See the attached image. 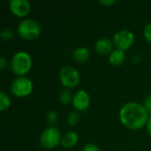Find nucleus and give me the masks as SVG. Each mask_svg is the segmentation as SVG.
<instances>
[{
  "mask_svg": "<svg viewBox=\"0 0 151 151\" xmlns=\"http://www.w3.org/2000/svg\"><path fill=\"white\" fill-rule=\"evenodd\" d=\"M143 33H144V36H145L146 40L150 43H151V23H149L145 26Z\"/></svg>",
  "mask_w": 151,
  "mask_h": 151,
  "instance_id": "nucleus-19",
  "label": "nucleus"
},
{
  "mask_svg": "<svg viewBox=\"0 0 151 151\" xmlns=\"http://www.w3.org/2000/svg\"><path fill=\"white\" fill-rule=\"evenodd\" d=\"M95 49L101 55L111 54L113 50V42L108 38H101L96 42Z\"/></svg>",
  "mask_w": 151,
  "mask_h": 151,
  "instance_id": "nucleus-10",
  "label": "nucleus"
},
{
  "mask_svg": "<svg viewBox=\"0 0 151 151\" xmlns=\"http://www.w3.org/2000/svg\"><path fill=\"white\" fill-rule=\"evenodd\" d=\"M89 50L86 47H79L75 49L73 52V57L76 62L84 63L89 58Z\"/></svg>",
  "mask_w": 151,
  "mask_h": 151,
  "instance_id": "nucleus-13",
  "label": "nucleus"
},
{
  "mask_svg": "<svg viewBox=\"0 0 151 151\" xmlns=\"http://www.w3.org/2000/svg\"><path fill=\"white\" fill-rule=\"evenodd\" d=\"M72 104L75 110L79 111H83L87 110L90 104V96L87 91L80 89L73 95Z\"/></svg>",
  "mask_w": 151,
  "mask_h": 151,
  "instance_id": "nucleus-9",
  "label": "nucleus"
},
{
  "mask_svg": "<svg viewBox=\"0 0 151 151\" xmlns=\"http://www.w3.org/2000/svg\"><path fill=\"white\" fill-rule=\"evenodd\" d=\"M17 31L23 39L34 40L40 35L42 29L40 24L35 19H25L19 23Z\"/></svg>",
  "mask_w": 151,
  "mask_h": 151,
  "instance_id": "nucleus-3",
  "label": "nucleus"
},
{
  "mask_svg": "<svg viewBox=\"0 0 151 151\" xmlns=\"http://www.w3.org/2000/svg\"><path fill=\"white\" fill-rule=\"evenodd\" d=\"M79 141L78 134L74 131H68L66 132L61 138V145L65 149H70L73 147Z\"/></svg>",
  "mask_w": 151,
  "mask_h": 151,
  "instance_id": "nucleus-11",
  "label": "nucleus"
},
{
  "mask_svg": "<svg viewBox=\"0 0 151 151\" xmlns=\"http://www.w3.org/2000/svg\"><path fill=\"white\" fill-rule=\"evenodd\" d=\"M33 91V83L31 80L24 76H19L14 79L11 84V92L18 97L29 96Z\"/></svg>",
  "mask_w": 151,
  "mask_h": 151,
  "instance_id": "nucleus-5",
  "label": "nucleus"
},
{
  "mask_svg": "<svg viewBox=\"0 0 151 151\" xmlns=\"http://www.w3.org/2000/svg\"><path fill=\"white\" fill-rule=\"evenodd\" d=\"M98 2L100 4L105 5V6H111V5H112V4H114L116 3L115 0H99Z\"/></svg>",
  "mask_w": 151,
  "mask_h": 151,
  "instance_id": "nucleus-22",
  "label": "nucleus"
},
{
  "mask_svg": "<svg viewBox=\"0 0 151 151\" xmlns=\"http://www.w3.org/2000/svg\"><path fill=\"white\" fill-rule=\"evenodd\" d=\"M0 36L4 40H10L13 37V31L11 28H4L0 33Z\"/></svg>",
  "mask_w": 151,
  "mask_h": 151,
  "instance_id": "nucleus-18",
  "label": "nucleus"
},
{
  "mask_svg": "<svg viewBox=\"0 0 151 151\" xmlns=\"http://www.w3.org/2000/svg\"><path fill=\"white\" fill-rule=\"evenodd\" d=\"M141 60V57L139 56V55H134L133 56V61L134 62V63H138L139 61Z\"/></svg>",
  "mask_w": 151,
  "mask_h": 151,
  "instance_id": "nucleus-25",
  "label": "nucleus"
},
{
  "mask_svg": "<svg viewBox=\"0 0 151 151\" xmlns=\"http://www.w3.org/2000/svg\"><path fill=\"white\" fill-rule=\"evenodd\" d=\"M80 121V114L77 111H71L67 115V123L70 126H75Z\"/></svg>",
  "mask_w": 151,
  "mask_h": 151,
  "instance_id": "nucleus-16",
  "label": "nucleus"
},
{
  "mask_svg": "<svg viewBox=\"0 0 151 151\" xmlns=\"http://www.w3.org/2000/svg\"><path fill=\"white\" fill-rule=\"evenodd\" d=\"M147 130H148V133L150 134V135L151 136V117H150L148 122H147Z\"/></svg>",
  "mask_w": 151,
  "mask_h": 151,
  "instance_id": "nucleus-24",
  "label": "nucleus"
},
{
  "mask_svg": "<svg viewBox=\"0 0 151 151\" xmlns=\"http://www.w3.org/2000/svg\"><path fill=\"white\" fill-rule=\"evenodd\" d=\"M126 58V54L124 50L119 49L113 50L109 56V61L112 65H120L123 64Z\"/></svg>",
  "mask_w": 151,
  "mask_h": 151,
  "instance_id": "nucleus-12",
  "label": "nucleus"
},
{
  "mask_svg": "<svg viewBox=\"0 0 151 151\" xmlns=\"http://www.w3.org/2000/svg\"><path fill=\"white\" fill-rule=\"evenodd\" d=\"M61 134L55 127H47L40 136V144L46 150H52L61 142Z\"/></svg>",
  "mask_w": 151,
  "mask_h": 151,
  "instance_id": "nucleus-4",
  "label": "nucleus"
},
{
  "mask_svg": "<svg viewBox=\"0 0 151 151\" xmlns=\"http://www.w3.org/2000/svg\"><path fill=\"white\" fill-rule=\"evenodd\" d=\"M58 98H59V101L63 104H68L71 102H73V96L72 92L69 90V88H64L59 92Z\"/></svg>",
  "mask_w": 151,
  "mask_h": 151,
  "instance_id": "nucleus-14",
  "label": "nucleus"
},
{
  "mask_svg": "<svg viewBox=\"0 0 151 151\" xmlns=\"http://www.w3.org/2000/svg\"><path fill=\"white\" fill-rule=\"evenodd\" d=\"M82 151H100V149L96 144L88 143V144H86L84 146L83 150Z\"/></svg>",
  "mask_w": 151,
  "mask_h": 151,
  "instance_id": "nucleus-21",
  "label": "nucleus"
},
{
  "mask_svg": "<svg viewBox=\"0 0 151 151\" xmlns=\"http://www.w3.org/2000/svg\"><path fill=\"white\" fill-rule=\"evenodd\" d=\"M6 66H7V59L4 57H1L0 58V69L4 70Z\"/></svg>",
  "mask_w": 151,
  "mask_h": 151,
  "instance_id": "nucleus-23",
  "label": "nucleus"
},
{
  "mask_svg": "<svg viewBox=\"0 0 151 151\" xmlns=\"http://www.w3.org/2000/svg\"><path fill=\"white\" fill-rule=\"evenodd\" d=\"M32 66V59L30 55L26 51H19L15 53L11 60L12 71L19 76L27 73Z\"/></svg>",
  "mask_w": 151,
  "mask_h": 151,
  "instance_id": "nucleus-2",
  "label": "nucleus"
},
{
  "mask_svg": "<svg viewBox=\"0 0 151 151\" xmlns=\"http://www.w3.org/2000/svg\"><path fill=\"white\" fill-rule=\"evenodd\" d=\"M144 107L148 111L149 114H151V93L149 94L144 99Z\"/></svg>",
  "mask_w": 151,
  "mask_h": 151,
  "instance_id": "nucleus-20",
  "label": "nucleus"
},
{
  "mask_svg": "<svg viewBox=\"0 0 151 151\" xmlns=\"http://www.w3.org/2000/svg\"><path fill=\"white\" fill-rule=\"evenodd\" d=\"M46 120L49 125L53 126L58 122V114L55 111H50L46 115Z\"/></svg>",
  "mask_w": 151,
  "mask_h": 151,
  "instance_id": "nucleus-17",
  "label": "nucleus"
},
{
  "mask_svg": "<svg viewBox=\"0 0 151 151\" xmlns=\"http://www.w3.org/2000/svg\"><path fill=\"white\" fill-rule=\"evenodd\" d=\"M31 4L28 0H10L9 9L17 17H25L30 12Z\"/></svg>",
  "mask_w": 151,
  "mask_h": 151,
  "instance_id": "nucleus-8",
  "label": "nucleus"
},
{
  "mask_svg": "<svg viewBox=\"0 0 151 151\" xmlns=\"http://www.w3.org/2000/svg\"><path fill=\"white\" fill-rule=\"evenodd\" d=\"M149 119V112L144 105L136 102L125 104L119 111V119L128 129L138 130L142 128L147 125Z\"/></svg>",
  "mask_w": 151,
  "mask_h": 151,
  "instance_id": "nucleus-1",
  "label": "nucleus"
},
{
  "mask_svg": "<svg viewBox=\"0 0 151 151\" xmlns=\"http://www.w3.org/2000/svg\"><path fill=\"white\" fill-rule=\"evenodd\" d=\"M59 79L64 87L66 88H73L79 84L81 76L76 68L66 65L60 69Z\"/></svg>",
  "mask_w": 151,
  "mask_h": 151,
  "instance_id": "nucleus-6",
  "label": "nucleus"
},
{
  "mask_svg": "<svg viewBox=\"0 0 151 151\" xmlns=\"http://www.w3.org/2000/svg\"><path fill=\"white\" fill-rule=\"evenodd\" d=\"M134 35L128 29H122L113 35V42L117 49L126 50L129 49L134 42Z\"/></svg>",
  "mask_w": 151,
  "mask_h": 151,
  "instance_id": "nucleus-7",
  "label": "nucleus"
},
{
  "mask_svg": "<svg viewBox=\"0 0 151 151\" xmlns=\"http://www.w3.org/2000/svg\"><path fill=\"white\" fill-rule=\"evenodd\" d=\"M10 105H11V99L8 96V95L4 91H0V111H3L8 109Z\"/></svg>",
  "mask_w": 151,
  "mask_h": 151,
  "instance_id": "nucleus-15",
  "label": "nucleus"
}]
</instances>
